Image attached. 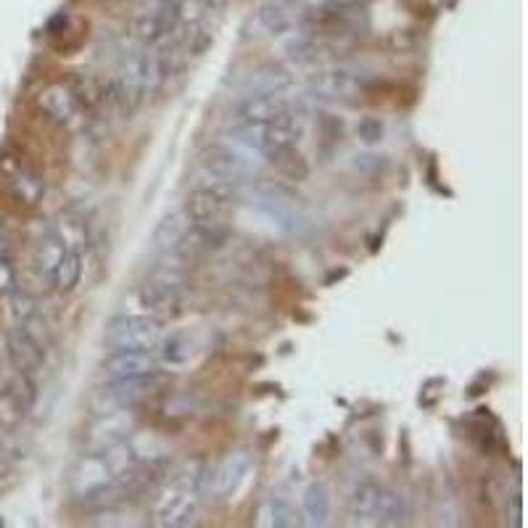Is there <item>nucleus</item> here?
I'll use <instances>...</instances> for the list:
<instances>
[{"label": "nucleus", "instance_id": "2", "mask_svg": "<svg viewBox=\"0 0 528 528\" xmlns=\"http://www.w3.org/2000/svg\"><path fill=\"white\" fill-rule=\"evenodd\" d=\"M204 476L206 468H198L196 473H180L169 481L164 494L156 502V526L183 528L196 523L198 507L204 499Z\"/></svg>", "mask_w": 528, "mask_h": 528}, {"label": "nucleus", "instance_id": "6", "mask_svg": "<svg viewBox=\"0 0 528 528\" xmlns=\"http://www.w3.org/2000/svg\"><path fill=\"white\" fill-rule=\"evenodd\" d=\"M164 338V325L154 315H122L111 320L106 328V346L111 352L117 349H140L156 352Z\"/></svg>", "mask_w": 528, "mask_h": 528}, {"label": "nucleus", "instance_id": "5", "mask_svg": "<svg viewBox=\"0 0 528 528\" xmlns=\"http://www.w3.org/2000/svg\"><path fill=\"white\" fill-rule=\"evenodd\" d=\"M185 272L177 264H164L140 286V304L156 317H175L183 309Z\"/></svg>", "mask_w": 528, "mask_h": 528}, {"label": "nucleus", "instance_id": "11", "mask_svg": "<svg viewBox=\"0 0 528 528\" xmlns=\"http://www.w3.org/2000/svg\"><path fill=\"white\" fill-rule=\"evenodd\" d=\"M259 24L272 37H291L301 30V11L296 0H262Z\"/></svg>", "mask_w": 528, "mask_h": 528}, {"label": "nucleus", "instance_id": "10", "mask_svg": "<svg viewBox=\"0 0 528 528\" xmlns=\"http://www.w3.org/2000/svg\"><path fill=\"white\" fill-rule=\"evenodd\" d=\"M201 164L209 175L233 180V183H243L251 177V164L241 154H235L233 148L220 146V143H212L201 151Z\"/></svg>", "mask_w": 528, "mask_h": 528}, {"label": "nucleus", "instance_id": "4", "mask_svg": "<svg viewBox=\"0 0 528 528\" xmlns=\"http://www.w3.org/2000/svg\"><path fill=\"white\" fill-rule=\"evenodd\" d=\"M235 135L246 148L262 154L264 159H272L283 148L296 146L301 125L296 114L288 111V114L272 119V122H241V125H235Z\"/></svg>", "mask_w": 528, "mask_h": 528}, {"label": "nucleus", "instance_id": "22", "mask_svg": "<svg viewBox=\"0 0 528 528\" xmlns=\"http://www.w3.org/2000/svg\"><path fill=\"white\" fill-rule=\"evenodd\" d=\"M378 492H381V484H375V481H362V484L354 486L352 497H349V515H352V521L373 523Z\"/></svg>", "mask_w": 528, "mask_h": 528}, {"label": "nucleus", "instance_id": "13", "mask_svg": "<svg viewBox=\"0 0 528 528\" xmlns=\"http://www.w3.org/2000/svg\"><path fill=\"white\" fill-rule=\"evenodd\" d=\"M8 357H11V362H14L19 373L30 375V378H35L45 367V349L37 344L22 325H16L8 333Z\"/></svg>", "mask_w": 528, "mask_h": 528}, {"label": "nucleus", "instance_id": "9", "mask_svg": "<svg viewBox=\"0 0 528 528\" xmlns=\"http://www.w3.org/2000/svg\"><path fill=\"white\" fill-rule=\"evenodd\" d=\"M309 90L317 98H325V101L352 103L365 90V85L354 72L336 66V69H320V72L312 74L309 77Z\"/></svg>", "mask_w": 528, "mask_h": 528}, {"label": "nucleus", "instance_id": "24", "mask_svg": "<svg viewBox=\"0 0 528 528\" xmlns=\"http://www.w3.org/2000/svg\"><path fill=\"white\" fill-rule=\"evenodd\" d=\"M270 164L278 169L280 175L286 177L288 183H304L309 177V164L307 159L301 156V151H296V146H288L283 151L272 156Z\"/></svg>", "mask_w": 528, "mask_h": 528}, {"label": "nucleus", "instance_id": "12", "mask_svg": "<svg viewBox=\"0 0 528 528\" xmlns=\"http://www.w3.org/2000/svg\"><path fill=\"white\" fill-rule=\"evenodd\" d=\"M288 111H291V106L278 90H257V93H251L238 103L235 117H238V125L241 122H272V119L283 117Z\"/></svg>", "mask_w": 528, "mask_h": 528}, {"label": "nucleus", "instance_id": "16", "mask_svg": "<svg viewBox=\"0 0 528 528\" xmlns=\"http://www.w3.org/2000/svg\"><path fill=\"white\" fill-rule=\"evenodd\" d=\"M64 251L66 246L59 235H56V230L53 228L45 230V233L35 241V249H32V264H35L37 275L45 280H51L56 264H59L61 257H64Z\"/></svg>", "mask_w": 528, "mask_h": 528}, {"label": "nucleus", "instance_id": "8", "mask_svg": "<svg viewBox=\"0 0 528 528\" xmlns=\"http://www.w3.org/2000/svg\"><path fill=\"white\" fill-rule=\"evenodd\" d=\"M164 375L156 370V373L146 375H132V378H114L111 386L103 394L109 396V402L119 410H132L138 404L148 402L151 396L159 394L164 389Z\"/></svg>", "mask_w": 528, "mask_h": 528}, {"label": "nucleus", "instance_id": "20", "mask_svg": "<svg viewBox=\"0 0 528 528\" xmlns=\"http://www.w3.org/2000/svg\"><path fill=\"white\" fill-rule=\"evenodd\" d=\"M191 228V220L183 214H169L159 222V228L154 230V249L162 254H175L177 246L183 243L185 233Z\"/></svg>", "mask_w": 528, "mask_h": 528}, {"label": "nucleus", "instance_id": "28", "mask_svg": "<svg viewBox=\"0 0 528 528\" xmlns=\"http://www.w3.org/2000/svg\"><path fill=\"white\" fill-rule=\"evenodd\" d=\"M11 304H14L11 309H14L16 323H24L27 317H32L35 312H40V309H37V301L32 299L27 291H19V288H14V291H11Z\"/></svg>", "mask_w": 528, "mask_h": 528}, {"label": "nucleus", "instance_id": "32", "mask_svg": "<svg viewBox=\"0 0 528 528\" xmlns=\"http://www.w3.org/2000/svg\"><path fill=\"white\" fill-rule=\"evenodd\" d=\"M228 3L230 0H201V6H204L206 11H222Z\"/></svg>", "mask_w": 528, "mask_h": 528}, {"label": "nucleus", "instance_id": "17", "mask_svg": "<svg viewBox=\"0 0 528 528\" xmlns=\"http://www.w3.org/2000/svg\"><path fill=\"white\" fill-rule=\"evenodd\" d=\"M40 109L51 119L66 125V122H72V119L77 117L80 103L72 96V90L64 88V85H53V88H48L43 96H40Z\"/></svg>", "mask_w": 528, "mask_h": 528}, {"label": "nucleus", "instance_id": "25", "mask_svg": "<svg viewBox=\"0 0 528 528\" xmlns=\"http://www.w3.org/2000/svg\"><path fill=\"white\" fill-rule=\"evenodd\" d=\"M159 362L164 365H185V362L191 360V341L180 333H172V336H164L162 344H159Z\"/></svg>", "mask_w": 528, "mask_h": 528}, {"label": "nucleus", "instance_id": "26", "mask_svg": "<svg viewBox=\"0 0 528 528\" xmlns=\"http://www.w3.org/2000/svg\"><path fill=\"white\" fill-rule=\"evenodd\" d=\"M56 235L64 241L66 249L82 251V243L88 241V230H85V222L74 220V217H64L59 225H53Z\"/></svg>", "mask_w": 528, "mask_h": 528}, {"label": "nucleus", "instance_id": "30", "mask_svg": "<svg viewBox=\"0 0 528 528\" xmlns=\"http://www.w3.org/2000/svg\"><path fill=\"white\" fill-rule=\"evenodd\" d=\"M16 275L11 267V259H0V294H11L14 291Z\"/></svg>", "mask_w": 528, "mask_h": 528}, {"label": "nucleus", "instance_id": "33", "mask_svg": "<svg viewBox=\"0 0 528 528\" xmlns=\"http://www.w3.org/2000/svg\"><path fill=\"white\" fill-rule=\"evenodd\" d=\"M143 3V11H156V8L167 6L169 0H140Z\"/></svg>", "mask_w": 528, "mask_h": 528}, {"label": "nucleus", "instance_id": "15", "mask_svg": "<svg viewBox=\"0 0 528 528\" xmlns=\"http://www.w3.org/2000/svg\"><path fill=\"white\" fill-rule=\"evenodd\" d=\"M410 521V502L407 497L389 486H381L378 492V502H375L373 526H404Z\"/></svg>", "mask_w": 528, "mask_h": 528}, {"label": "nucleus", "instance_id": "34", "mask_svg": "<svg viewBox=\"0 0 528 528\" xmlns=\"http://www.w3.org/2000/svg\"><path fill=\"white\" fill-rule=\"evenodd\" d=\"M330 6H362L367 0H328Z\"/></svg>", "mask_w": 528, "mask_h": 528}, {"label": "nucleus", "instance_id": "3", "mask_svg": "<svg viewBox=\"0 0 528 528\" xmlns=\"http://www.w3.org/2000/svg\"><path fill=\"white\" fill-rule=\"evenodd\" d=\"M251 204L262 209L270 220H275L283 228H301L307 222V204L296 193L294 185L280 183V180H267V177H249Z\"/></svg>", "mask_w": 528, "mask_h": 528}, {"label": "nucleus", "instance_id": "23", "mask_svg": "<svg viewBox=\"0 0 528 528\" xmlns=\"http://www.w3.org/2000/svg\"><path fill=\"white\" fill-rule=\"evenodd\" d=\"M330 515V489L323 481L307 486L304 492V518L309 526H323Z\"/></svg>", "mask_w": 528, "mask_h": 528}, {"label": "nucleus", "instance_id": "1", "mask_svg": "<svg viewBox=\"0 0 528 528\" xmlns=\"http://www.w3.org/2000/svg\"><path fill=\"white\" fill-rule=\"evenodd\" d=\"M209 177H212L209 183H201L188 193V198H185V217L196 228L217 235V238H225L228 214L233 209L238 193H241V183L222 180V177L214 175Z\"/></svg>", "mask_w": 528, "mask_h": 528}, {"label": "nucleus", "instance_id": "7", "mask_svg": "<svg viewBox=\"0 0 528 528\" xmlns=\"http://www.w3.org/2000/svg\"><path fill=\"white\" fill-rule=\"evenodd\" d=\"M251 457L246 452H230L222 457L214 468H206L204 476V497L228 499L230 494L238 492L243 478L249 476Z\"/></svg>", "mask_w": 528, "mask_h": 528}, {"label": "nucleus", "instance_id": "27", "mask_svg": "<svg viewBox=\"0 0 528 528\" xmlns=\"http://www.w3.org/2000/svg\"><path fill=\"white\" fill-rule=\"evenodd\" d=\"M69 90H72V96L77 98V103H80V106H96V103L103 98L101 85H98L93 77H80V80L74 82Z\"/></svg>", "mask_w": 528, "mask_h": 528}, {"label": "nucleus", "instance_id": "19", "mask_svg": "<svg viewBox=\"0 0 528 528\" xmlns=\"http://www.w3.org/2000/svg\"><path fill=\"white\" fill-rule=\"evenodd\" d=\"M259 523H262V526H275V528H294L301 526V515L296 513L294 505H291L286 497L270 494V497L262 502Z\"/></svg>", "mask_w": 528, "mask_h": 528}, {"label": "nucleus", "instance_id": "31", "mask_svg": "<svg viewBox=\"0 0 528 528\" xmlns=\"http://www.w3.org/2000/svg\"><path fill=\"white\" fill-rule=\"evenodd\" d=\"M14 254V246H11V233H8V225L0 217V259H11Z\"/></svg>", "mask_w": 528, "mask_h": 528}, {"label": "nucleus", "instance_id": "21", "mask_svg": "<svg viewBox=\"0 0 528 528\" xmlns=\"http://www.w3.org/2000/svg\"><path fill=\"white\" fill-rule=\"evenodd\" d=\"M82 267H85V264H82V251L66 249L64 257H61V262L56 264V270H53L51 275L53 288H56L59 294H72L74 288L80 286Z\"/></svg>", "mask_w": 528, "mask_h": 528}, {"label": "nucleus", "instance_id": "18", "mask_svg": "<svg viewBox=\"0 0 528 528\" xmlns=\"http://www.w3.org/2000/svg\"><path fill=\"white\" fill-rule=\"evenodd\" d=\"M6 177H8V185H11V191H14V196L19 198V204L35 206L37 201H40V196H43L45 191L40 175H35V172H30V169H24L22 164L14 162V167L6 169Z\"/></svg>", "mask_w": 528, "mask_h": 528}, {"label": "nucleus", "instance_id": "14", "mask_svg": "<svg viewBox=\"0 0 528 528\" xmlns=\"http://www.w3.org/2000/svg\"><path fill=\"white\" fill-rule=\"evenodd\" d=\"M103 370L114 378H132V375H146L159 370V357L154 352H140V349H117L111 352V357H106Z\"/></svg>", "mask_w": 528, "mask_h": 528}, {"label": "nucleus", "instance_id": "29", "mask_svg": "<svg viewBox=\"0 0 528 528\" xmlns=\"http://www.w3.org/2000/svg\"><path fill=\"white\" fill-rule=\"evenodd\" d=\"M357 132H360V138L365 143H378L383 138V122L375 117H365L360 122V127H357Z\"/></svg>", "mask_w": 528, "mask_h": 528}]
</instances>
